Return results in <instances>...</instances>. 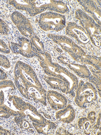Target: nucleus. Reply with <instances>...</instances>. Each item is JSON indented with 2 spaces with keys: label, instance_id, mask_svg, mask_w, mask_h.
<instances>
[{
  "label": "nucleus",
  "instance_id": "nucleus-7",
  "mask_svg": "<svg viewBox=\"0 0 101 135\" xmlns=\"http://www.w3.org/2000/svg\"><path fill=\"white\" fill-rule=\"evenodd\" d=\"M18 42L10 43V47L14 53L21 55L26 57H38L41 55L33 47L30 39L24 37H18Z\"/></svg>",
  "mask_w": 101,
  "mask_h": 135
},
{
  "label": "nucleus",
  "instance_id": "nucleus-10",
  "mask_svg": "<svg viewBox=\"0 0 101 135\" xmlns=\"http://www.w3.org/2000/svg\"><path fill=\"white\" fill-rule=\"evenodd\" d=\"M47 99L52 108L55 110H61L67 106L68 100L62 94L53 90L47 92Z\"/></svg>",
  "mask_w": 101,
  "mask_h": 135
},
{
  "label": "nucleus",
  "instance_id": "nucleus-31",
  "mask_svg": "<svg viewBox=\"0 0 101 135\" xmlns=\"http://www.w3.org/2000/svg\"><path fill=\"white\" fill-rule=\"evenodd\" d=\"M11 134V133L8 130L6 129H3L0 126V135H10Z\"/></svg>",
  "mask_w": 101,
  "mask_h": 135
},
{
  "label": "nucleus",
  "instance_id": "nucleus-12",
  "mask_svg": "<svg viewBox=\"0 0 101 135\" xmlns=\"http://www.w3.org/2000/svg\"><path fill=\"white\" fill-rule=\"evenodd\" d=\"M44 80L53 89L60 90L68 94V88L65 83L60 79L49 76H44Z\"/></svg>",
  "mask_w": 101,
  "mask_h": 135
},
{
  "label": "nucleus",
  "instance_id": "nucleus-30",
  "mask_svg": "<svg viewBox=\"0 0 101 135\" xmlns=\"http://www.w3.org/2000/svg\"><path fill=\"white\" fill-rule=\"evenodd\" d=\"M7 76L6 73L0 68V80H4L6 79Z\"/></svg>",
  "mask_w": 101,
  "mask_h": 135
},
{
  "label": "nucleus",
  "instance_id": "nucleus-20",
  "mask_svg": "<svg viewBox=\"0 0 101 135\" xmlns=\"http://www.w3.org/2000/svg\"><path fill=\"white\" fill-rule=\"evenodd\" d=\"M49 9L60 13H64L67 11V7L61 1H51Z\"/></svg>",
  "mask_w": 101,
  "mask_h": 135
},
{
  "label": "nucleus",
  "instance_id": "nucleus-28",
  "mask_svg": "<svg viewBox=\"0 0 101 135\" xmlns=\"http://www.w3.org/2000/svg\"><path fill=\"white\" fill-rule=\"evenodd\" d=\"M87 118L89 120L95 122L96 119V113L94 111L90 112L89 113L87 116Z\"/></svg>",
  "mask_w": 101,
  "mask_h": 135
},
{
  "label": "nucleus",
  "instance_id": "nucleus-9",
  "mask_svg": "<svg viewBox=\"0 0 101 135\" xmlns=\"http://www.w3.org/2000/svg\"><path fill=\"white\" fill-rule=\"evenodd\" d=\"M66 33L80 44L85 45L90 41L89 36L85 29L74 23L68 24Z\"/></svg>",
  "mask_w": 101,
  "mask_h": 135
},
{
  "label": "nucleus",
  "instance_id": "nucleus-8",
  "mask_svg": "<svg viewBox=\"0 0 101 135\" xmlns=\"http://www.w3.org/2000/svg\"><path fill=\"white\" fill-rule=\"evenodd\" d=\"M12 21L24 37L30 39L35 35L29 20L22 13L15 11L11 15Z\"/></svg>",
  "mask_w": 101,
  "mask_h": 135
},
{
  "label": "nucleus",
  "instance_id": "nucleus-11",
  "mask_svg": "<svg viewBox=\"0 0 101 135\" xmlns=\"http://www.w3.org/2000/svg\"><path fill=\"white\" fill-rule=\"evenodd\" d=\"M75 115L74 108L71 105H68L64 108L56 112L55 117L58 121L69 124L74 120Z\"/></svg>",
  "mask_w": 101,
  "mask_h": 135
},
{
  "label": "nucleus",
  "instance_id": "nucleus-18",
  "mask_svg": "<svg viewBox=\"0 0 101 135\" xmlns=\"http://www.w3.org/2000/svg\"><path fill=\"white\" fill-rule=\"evenodd\" d=\"M14 119L17 125L21 129L28 131L32 134L35 132L33 127L29 121L27 119V117H24L19 115L15 117Z\"/></svg>",
  "mask_w": 101,
  "mask_h": 135
},
{
  "label": "nucleus",
  "instance_id": "nucleus-21",
  "mask_svg": "<svg viewBox=\"0 0 101 135\" xmlns=\"http://www.w3.org/2000/svg\"><path fill=\"white\" fill-rule=\"evenodd\" d=\"M33 47L40 54L46 52L44 44L41 39L35 34L30 39Z\"/></svg>",
  "mask_w": 101,
  "mask_h": 135
},
{
  "label": "nucleus",
  "instance_id": "nucleus-16",
  "mask_svg": "<svg viewBox=\"0 0 101 135\" xmlns=\"http://www.w3.org/2000/svg\"><path fill=\"white\" fill-rule=\"evenodd\" d=\"M16 86L11 80L0 81V100L4 103L5 95L12 93L16 90Z\"/></svg>",
  "mask_w": 101,
  "mask_h": 135
},
{
  "label": "nucleus",
  "instance_id": "nucleus-25",
  "mask_svg": "<svg viewBox=\"0 0 101 135\" xmlns=\"http://www.w3.org/2000/svg\"><path fill=\"white\" fill-rule=\"evenodd\" d=\"M0 52L4 54H9L10 49L3 40L0 39Z\"/></svg>",
  "mask_w": 101,
  "mask_h": 135
},
{
  "label": "nucleus",
  "instance_id": "nucleus-4",
  "mask_svg": "<svg viewBox=\"0 0 101 135\" xmlns=\"http://www.w3.org/2000/svg\"><path fill=\"white\" fill-rule=\"evenodd\" d=\"M75 97V102L78 106L85 108L87 105L97 99V90L92 83L81 81L78 83Z\"/></svg>",
  "mask_w": 101,
  "mask_h": 135
},
{
  "label": "nucleus",
  "instance_id": "nucleus-27",
  "mask_svg": "<svg viewBox=\"0 0 101 135\" xmlns=\"http://www.w3.org/2000/svg\"><path fill=\"white\" fill-rule=\"evenodd\" d=\"M11 115L4 110H0V121L2 118L8 119Z\"/></svg>",
  "mask_w": 101,
  "mask_h": 135
},
{
  "label": "nucleus",
  "instance_id": "nucleus-6",
  "mask_svg": "<svg viewBox=\"0 0 101 135\" xmlns=\"http://www.w3.org/2000/svg\"><path fill=\"white\" fill-rule=\"evenodd\" d=\"M48 37L55 43L60 46L63 50L68 53L75 60H81L85 56V52L69 37L63 35L49 34Z\"/></svg>",
  "mask_w": 101,
  "mask_h": 135
},
{
  "label": "nucleus",
  "instance_id": "nucleus-2",
  "mask_svg": "<svg viewBox=\"0 0 101 135\" xmlns=\"http://www.w3.org/2000/svg\"><path fill=\"white\" fill-rule=\"evenodd\" d=\"M38 58L41 66L46 74L64 81L67 85L68 94L74 97V91L77 88L79 83L77 77L66 68L57 63L53 62L50 55L47 52L41 54Z\"/></svg>",
  "mask_w": 101,
  "mask_h": 135
},
{
  "label": "nucleus",
  "instance_id": "nucleus-19",
  "mask_svg": "<svg viewBox=\"0 0 101 135\" xmlns=\"http://www.w3.org/2000/svg\"><path fill=\"white\" fill-rule=\"evenodd\" d=\"M7 2L18 10L26 11L28 13L31 8L30 1H8Z\"/></svg>",
  "mask_w": 101,
  "mask_h": 135
},
{
  "label": "nucleus",
  "instance_id": "nucleus-15",
  "mask_svg": "<svg viewBox=\"0 0 101 135\" xmlns=\"http://www.w3.org/2000/svg\"><path fill=\"white\" fill-rule=\"evenodd\" d=\"M67 66L70 69L80 78L88 79L91 76V73L85 65L70 62Z\"/></svg>",
  "mask_w": 101,
  "mask_h": 135
},
{
  "label": "nucleus",
  "instance_id": "nucleus-1",
  "mask_svg": "<svg viewBox=\"0 0 101 135\" xmlns=\"http://www.w3.org/2000/svg\"><path fill=\"white\" fill-rule=\"evenodd\" d=\"M16 88L23 96L34 102L41 99L47 93L39 81L36 74L29 65L19 61L14 69Z\"/></svg>",
  "mask_w": 101,
  "mask_h": 135
},
{
  "label": "nucleus",
  "instance_id": "nucleus-32",
  "mask_svg": "<svg viewBox=\"0 0 101 135\" xmlns=\"http://www.w3.org/2000/svg\"><path fill=\"white\" fill-rule=\"evenodd\" d=\"M101 121V116H100V114H99L98 118V119H97V126L99 127L100 126V122Z\"/></svg>",
  "mask_w": 101,
  "mask_h": 135
},
{
  "label": "nucleus",
  "instance_id": "nucleus-26",
  "mask_svg": "<svg viewBox=\"0 0 101 135\" xmlns=\"http://www.w3.org/2000/svg\"><path fill=\"white\" fill-rule=\"evenodd\" d=\"M57 59L60 62L63 64L67 65L70 62L68 58L64 57V56H59L58 57Z\"/></svg>",
  "mask_w": 101,
  "mask_h": 135
},
{
  "label": "nucleus",
  "instance_id": "nucleus-17",
  "mask_svg": "<svg viewBox=\"0 0 101 135\" xmlns=\"http://www.w3.org/2000/svg\"><path fill=\"white\" fill-rule=\"evenodd\" d=\"M94 122L86 117H82L78 119V125L81 133L86 135L91 134L94 131L92 129V124Z\"/></svg>",
  "mask_w": 101,
  "mask_h": 135
},
{
  "label": "nucleus",
  "instance_id": "nucleus-3",
  "mask_svg": "<svg viewBox=\"0 0 101 135\" xmlns=\"http://www.w3.org/2000/svg\"><path fill=\"white\" fill-rule=\"evenodd\" d=\"M8 101L12 102L17 110L19 115L28 118L29 119L36 123H44L47 120L39 113L36 107L29 103L25 102L20 97L16 95H9Z\"/></svg>",
  "mask_w": 101,
  "mask_h": 135
},
{
  "label": "nucleus",
  "instance_id": "nucleus-13",
  "mask_svg": "<svg viewBox=\"0 0 101 135\" xmlns=\"http://www.w3.org/2000/svg\"><path fill=\"white\" fill-rule=\"evenodd\" d=\"M31 8L28 13L31 16H35L49 9L51 1H30Z\"/></svg>",
  "mask_w": 101,
  "mask_h": 135
},
{
  "label": "nucleus",
  "instance_id": "nucleus-22",
  "mask_svg": "<svg viewBox=\"0 0 101 135\" xmlns=\"http://www.w3.org/2000/svg\"><path fill=\"white\" fill-rule=\"evenodd\" d=\"M0 110L6 111L11 116H14L15 117L19 115V114L17 111L12 110L7 105H5L4 103H2L1 100H0Z\"/></svg>",
  "mask_w": 101,
  "mask_h": 135
},
{
  "label": "nucleus",
  "instance_id": "nucleus-33",
  "mask_svg": "<svg viewBox=\"0 0 101 135\" xmlns=\"http://www.w3.org/2000/svg\"><path fill=\"white\" fill-rule=\"evenodd\" d=\"M1 4H0V8H1Z\"/></svg>",
  "mask_w": 101,
  "mask_h": 135
},
{
  "label": "nucleus",
  "instance_id": "nucleus-29",
  "mask_svg": "<svg viewBox=\"0 0 101 135\" xmlns=\"http://www.w3.org/2000/svg\"><path fill=\"white\" fill-rule=\"evenodd\" d=\"M67 131L66 130L62 128H59L56 132V133L59 135L68 134Z\"/></svg>",
  "mask_w": 101,
  "mask_h": 135
},
{
  "label": "nucleus",
  "instance_id": "nucleus-23",
  "mask_svg": "<svg viewBox=\"0 0 101 135\" xmlns=\"http://www.w3.org/2000/svg\"><path fill=\"white\" fill-rule=\"evenodd\" d=\"M9 29L6 22L0 18V34L6 35H8Z\"/></svg>",
  "mask_w": 101,
  "mask_h": 135
},
{
  "label": "nucleus",
  "instance_id": "nucleus-5",
  "mask_svg": "<svg viewBox=\"0 0 101 135\" xmlns=\"http://www.w3.org/2000/svg\"><path fill=\"white\" fill-rule=\"evenodd\" d=\"M65 22L64 15L53 12H48L40 15L38 23L41 28L45 31L58 32L65 26Z\"/></svg>",
  "mask_w": 101,
  "mask_h": 135
},
{
  "label": "nucleus",
  "instance_id": "nucleus-14",
  "mask_svg": "<svg viewBox=\"0 0 101 135\" xmlns=\"http://www.w3.org/2000/svg\"><path fill=\"white\" fill-rule=\"evenodd\" d=\"M32 125L39 134H49L54 132L56 129V124L54 122L47 120L42 124L32 122Z\"/></svg>",
  "mask_w": 101,
  "mask_h": 135
},
{
  "label": "nucleus",
  "instance_id": "nucleus-24",
  "mask_svg": "<svg viewBox=\"0 0 101 135\" xmlns=\"http://www.w3.org/2000/svg\"><path fill=\"white\" fill-rule=\"evenodd\" d=\"M0 66L8 69L11 66L10 61L6 56L0 54Z\"/></svg>",
  "mask_w": 101,
  "mask_h": 135
}]
</instances>
